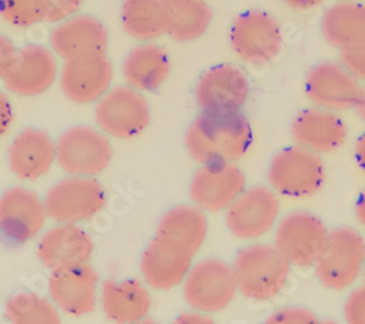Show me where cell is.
Masks as SVG:
<instances>
[{"instance_id": "cell-1", "label": "cell", "mask_w": 365, "mask_h": 324, "mask_svg": "<svg viewBox=\"0 0 365 324\" xmlns=\"http://www.w3.org/2000/svg\"><path fill=\"white\" fill-rule=\"evenodd\" d=\"M186 150L200 164L237 162L253 145V127L241 111L202 113L185 135Z\"/></svg>"}, {"instance_id": "cell-2", "label": "cell", "mask_w": 365, "mask_h": 324, "mask_svg": "<svg viewBox=\"0 0 365 324\" xmlns=\"http://www.w3.org/2000/svg\"><path fill=\"white\" fill-rule=\"evenodd\" d=\"M232 269L238 293L250 301L264 303L285 289L292 264L275 244L253 243L238 250Z\"/></svg>"}, {"instance_id": "cell-3", "label": "cell", "mask_w": 365, "mask_h": 324, "mask_svg": "<svg viewBox=\"0 0 365 324\" xmlns=\"http://www.w3.org/2000/svg\"><path fill=\"white\" fill-rule=\"evenodd\" d=\"M365 260V239L352 226L329 229L324 247L314 263L319 282L330 291H345L359 276Z\"/></svg>"}, {"instance_id": "cell-4", "label": "cell", "mask_w": 365, "mask_h": 324, "mask_svg": "<svg viewBox=\"0 0 365 324\" xmlns=\"http://www.w3.org/2000/svg\"><path fill=\"white\" fill-rule=\"evenodd\" d=\"M326 180L322 157L299 145L278 151L267 168L269 186L279 196L304 199L317 194Z\"/></svg>"}, {"instance_id": "cell-5", "label": "cell", "mask_w": 365, "mask_h": 324, "mask_svg": "<svg viewBox=\"0 0 365 324\" xmlns=\"http://www.w3.org/2000/svg\"><path fill=\"white\" fill-rule=\"evenodd\" d=\"M181 286L186 304L206 314L221 313L238 293L232 264L214 257L193 263Z\"/></svg>"}, {"instance_id": "cell-6", "label": "cell", "mask_w": 365, "mask_h": 324, "mask_svg": "<svg viewBox=\"0 0 365 324\" xmlns=\"http://www.w3.org/2000/svg\"><path fill=\"white\" fill-rule=\"evenodd\" d=\"M47 216L54 224H82L96 218L107 204L103 184L96 177L68 175L44 196Z\"/></svg>"}, {"instance_id": "cell-7", "label": "cell", "mask_w": 365, "mask_h": 324, "mask_svg": "<svg viewBox=\"0 0 365 324\" xmlns=\"http://www.w3.org/2000/svg\"><path fill=\"white\" fill-rule=\"evenodd\" d=\"M96 123L108 137L132 140L149 126L150 108L143 93L130 85H117L103 95L94 108Z\"/></svg>"}, {"instance_id": "cell-8", "label": "cell", "mask_w": 365, "mask_h": 324, "mask_svg": "<svg viewBox=\"0 0 365 324\" xmlns=\"http://www.w3.org/2000/svg\"><path fill=\"white\" fill-rule=\"evenodd\" d=\"M230 46L242 62L266 65L284 48V34L279 22L266 11L249 9L232 21Z\"/></svg>"}, {"instance_id": "cell-9", "label": "cell", "mask_w": 365, "mask_h": 324, "mask_svg": "<svg viewBox=\"0 0 365 324\" xmlns=\"http://www.w3.org/2000/svg\"><path fill=\"white\" fill-rule=\"evenodd\" d=\"M57 164L69 175L97 177L113 160L110 137L93 126H73L65 130L56 142Z\"/></svg>"}, {"instance_id": "cell-10", "label": "cell", "mask_w": 365, "mask_h": 324, "mask_svg": "<svg viewBox=\"0 0 365 324\" xmlns=\"http://www.w3.org/2000/svg\"><path fill=\"white\" fill-rule=\"evenodd\" d=\"M281 212L279 194L270 186L246 187L225 211V225L232 237L256 241L275 229Z\"/></svg>"}, {"instance_id": "cell-11", "label": "cell", "mask_w": 365, "mask_h": 324, "mask_svg": "<svg viewBox=\"0 0 365 324\" xmlns=\"http://www.w3.org/2000/svg\"><path fill=\"white\" fill-rule=\"evenodd\" d=\"M329 229L323 221L309 211H292L284 215L273 234V244L287 257L292 268H313Z\"/></svg>"}, {"instance_id": "cell-12", "label": "cell", "mask_w": 365, "mask_h": 324, "mask_svg": "<svg viewBox=\"0 0 365 324\" xmlns=\"http://www.w3.org/2000/svg\"><path fill=\"white\" fill-rule=\"evenodd\" d=\"M44 199L22 186L0 194V237L11 246H22L41 234L47 222Z\"/></svg>"}, {"instance_id": "cell-13", "label": "cell", "mask_w": 365, "mask_h": 324, "mask_svg": "<svg viewBox=\"0 0 365 324\" xmlns=\"http://www.w3.org/2000/svg\"><path fill=\"white\" fill-rule=\"evenodd\" d=\"M246 187V174L237 162L200 164L190 180L189 197L202 211L218 214L225 212Z\"/></svg>"}, {"instance_id": "cell-14", "label": "cell", "mask_w": 365, "mask_h": 324, "mask_svg": "<svg viewBox=\"0 0 365 324\" xmlns=\"http://www.w3.org/2000/svg\"><path fill=\"white\" fill-rule=\"evenodd\" d=\"M100 275L91 263L50 273L47 291L54 305L71 317L93 314L100 303Z\"/></svg>"}, {"instance_id": "cell-15", "label": "cell", "mask_w": 365, "mask_h": 324, "mask_svg": "<svg viewBox=\"0 0 365 324\" xmlns=\"http://www.w3.org/2000/svg\"><path fill=\"white\" fill-rule=\"evenodd\" d=\"M250 97V80L235 65H218L205 70L196 82L195 100L202 113L241 111Z\"/></svg>"}, {"instance_id": "cell-16", "label": "cell", "mask_w": 365, "mask_h": 324, "mask_svg": "<svg viewBox=\"0 0 365 324\" xmlns=\"http://www.w3.org/2000/svg\"><path fill=\"white\" fill-rule=\"evenodd\" d=\"M108 44L106 25L89 14H76L54 23L50 33V48L63 62L106 56Z\"/></svg>"}, {"instance_id": "cell-17", "label": "cell", "mask_w": 365, "mask_h": 324, "mask_svg": "<svg viewBox=\"0 0 365 324\" xmlns=\"http://www.w3.org/2000/svg\"><path fill=\"white\" fill-rule=\"evenodd\" d=\"M304 88L316 107L336 113L352 110L362 90L359 80L341 62L331 61L313 66L306 75Z\"/></svg>"}, {"instance_id": "cell-18", "label": "cell", "mask_w": 365, "mask_h": 324, "mask_svg": "<svg viewBox=\"0 0 365 324\" xmlns=\"http://www.w3.org/2000/svg\"><path fill=\"white\" fill-rule=\"evenodd\" d=\"M57 76L58 65L53 50L38 44H28L18 48L15 62L2 80L11 94L33 98L46 94Z\"/></svg>"}, {"instance_id": "cell-19", "label": "cell", "mask_w": 365, "mask_h": 324, "mask_svg": "<svg viewBox=\"0 0 365 324\" xmlns=\"http://www.w3.org/2000/svg\"><path fill=\"white\" fill-rule=\"evenodd\" d=\"M114 79V68L106 56L65 61L60 69V90L76 105L96 104L106 95Z\"/></svg>"}, {"instance_id": "cell-20", "label": "cell", "mask_w": 365, "mask_h": 324, "mask_svg": "<svg viewBox=\"0 0 365 324\" xmlns=\"http://www.w3.org/2000/svg\"><path fill=\"white\" fill-rule=\"evenodd\" d=\"M291 136L295 145L327 155L339 151L346 143L348 126L339 113L314 105L301 110L294 117Z\"/></svg>"}, {"instance_id": "cell-21", "label": "cell", "mask_w": 365, "mask_h": 324, "mask_svg": "<svg viewBox=\"0 0 365 324\" xmlns=\"http://www.w3.org/2000/svg\"><path fill=\"white\" fill-rule=\"evenodd\" d=\"M94 241L78 224H56L38 240L37 257L50 272L89 263L94 254Z\"/></svg>"}, {"instance_id": "cell-22", "label": "cell", "mask_w": 365, "mask_h": 324, "mask_svg": "<svg viewBox=\"0 0 365 324\" xmlns=\"http://www.w3.org/2000/svg\"><path fill=\"white\" fill-rule=\"evenodd\" d=\"M207 229L205 211L193 203L178 204L161 216L154 239L182 256L195 258L206 241Z\"/></svg>"}, {"instance_id": "cell-23", "label": "cell", "mask_w": 365, "mask_h": 324, "mask_svg": "<svg viewBox=\"0 0 365 324\" xmlns=\"http://www.w3.org/2000/svg\"><path fill=\"white\" fill-rule=\"evenodd\" d=\"M57 162L56 142L43 129L21 130L8 148V165L21 182H37L46 177Z\"/></svg>"}, {"instance_id": "cell-24", "label": "cell", "mask_w": 365, "mask_h": 324, "mask_svg": "<svg viewBox=\"0 0 365 324\" xmlns=\"http://www.w3.org/2000/svg\"><path fill=\"white\" fill-rule=\"evenodd\" d=\"M100 305L110 321L133 324L149 315L152 297L148 285L138 279H107L101 283Z\"/></svg>"}, {"instance_id": "cell-25", "label": "cell", "mask_w": 365, "mask_h": 324, "mask_svg": "<svg viewBox=\"0 0 365 324\" xmlns=\"http://www.w3.org/2000/svg\"><path fill=\"white\" fill-rule=\"evenodd\" d=\"M171 72V58L167 50L146 41L135 46L121 65L128 85L140 93H154L167 82Z\"/></svg>"}, {"instance_id": "cell-26", "label": "cell", "mask_w": 365, "mask_h": 324, "mask_svg": "<svg viewBox=\"0 0 365 324\" xmlns=\"http://www.w3.org/2000/svg\"><path fill=\"white\" fill-rule=\"evenodd\" d=\"M323 38L341 51L365 46V4L341 0L329 6L320 21Z\"/></svg>"}, {"instance_id": "cell-27", "label": "cell", "mask_w": 365, "mask_h": 324, "mask_svg": "<svg viewBox=\"0 0 365 324\" xmlns=\"http://www.w3.org/2000/svg\"><path fill=\"white\" fill-rule=\"evenodd\" d=\"M193 258L182 256L152 239L140 257L143 282L155 291H171L185 282Z\"/></svg>"}, {"instance_id": "cell-28", "label": "cell", "mask_w": 365, "mask_h": 324, "mask_svg": "<svg viewBox=\"0 0 365 324\" xmlns=\"http://www.w3.org/2000/svg\"><path fill=\"white\" fill-rule=\"evenodd\" d=\"M120 22L125 33L139 41H154L167 36V12L164 0H123Z\"/></svg>"}, {"instance_id": "cell-29", "label": "cell", "mask_w": 365, "mask_h": 324, "mask_svg": "<svg viewBox=\"0 0 365 324\" xmlns=\"http://www.w3.org/2000/svg\"><path fill=\"white\" fill-rule=\"evenodd\" d=\"M167 36L178 43L200 38L214 21V11L205 0H164Z\"/></svg>"}, {"instance_id": "cell-30", "label": "cell", "mask_w": 365, "mask_h": 324, "mask_svg": "<svg viewBox=\"0 0 365 324\" xmlns=\"http://www.w3.org/2000/svg\"><path fill=\"white\" fill-rule=\"evenodd\" d=\"M6 320L12 324H58L62 313L54 303L36 292L19 291L12 293L4 307Z\"/></svg>"}, {"instance_id": "cell-31", "label": "cell", "mask_w": 365, "mask_h": 324, "mask_svg": "<svg viewBox=\"0 0 365 324\" xmlns=\"http://www.w3.org/2000/svg\"><path fill=\"white\" fill-rule=\"evenodd\" d=\"M0 18L15 29L33 28L44 22L43 0H0Z\"/></svg>"}, {"instance_id": "cell-32", "label": "cell", "mask_w": 365, "mask_h": 324, "mask_svg": "<svg viewBox=\"0 0 365 324\" xmlns=\"http://www.w3.org/2000/svg\"><path fill=\"white\" fill-rule=\"evenodd\" d=\"M83 0H43L44 22L58 23L79 14Z\"/></svg>"}, {"instance_id": "cell-33", "label": "cell", "mask_w": 365, "mask_h": 324, "mask_svg": "<svg viewBox=\"0 0 365 324\" xmlns=\"http://www.w3.org/2000/svg\"><path fill=\"white\" fill-rule=\"evenodd\" d=\"M266 323L269 324H314L319 317L306 307H285L272 313Z\"/></svg>"}, {"instance_id": "cell-34", "label": "cell", "mask_w": 365, "mask_h": 324, "mask_svg": "<svg viewBox=\"0 0 365 324\" xmlns=\"http://www.w3.org/2000/svg\"><path fill=\"white\" fill-rule=\"evenodd\" d=\"M344 318L349 324H365V283L348 293L344 304Z\"/></svg>"}, {"instance_id": "cell-35", "label": "cell", "mask_w": 365, "mask_h": 324, "mask_svg": "<svg viewBox=\"0 0 365 324\" xmlns=\"http://www.w3.org/2000/svg\"><path fill=\"white\" fill-rule=\"evenodd\" d=\"M341 63L359 80L365 82V46L341 51Z\"/></svg>"}, {"instance_id": "cell-36", "label": "cell", "mask_w": 365, "mask_h": 324, "mask_svg": "<svg viewBox=\"0 0 365 324\" xmlns=\"http://www.w3.org/2000/svg\"><path fill=\"white\" fill-rule=\"evenodd\" d=\"M18 54V48L15 43L0 33V79H4L9 69L12 68Z\"/></svg>"}, {"instance_id": "cell-37", "label": "cell", "mask_w": 365, "mask_h": 324, "mask_svg": "<svg viewBox=\"0 0 365 324\" xmlns=\"http://www.w3.org/2000/svg\"><path fill=\"white\" fill-rule=\"evenodd\" d=\"M15 120V113L9 97L0 91V139L6 136L12 129Z\"/></svg>"}, {"instance_id": "cell-38", "label": "cell", "mask_w": 365, "mask_h": 324, "mask_svg": "<svg viewBox=\"0 0 365 324\" xmlns=\"http://www.w3.org/2000/svg\"><path fill=\"white\" fill-rule=\"evenodd\" d=\"M210 315L212 314H206V313L190 308V311L181 313L175 318V323H180V324H209V323H214V318H212Z\"/></svg>"}, {"instance_id": "cell-39", "label": "cell", "mask_w": 365, "mask_h": 324, "mask_svg": "<svg viewBox=\"0 0 365 324\" xmlns=\"http://www.w3.org/2000/svg\"><path fill=\"white\" fill-rule=\"evenodd\" d=\"M326 0H282L288 8L297 12H309L322 6Z\"/></svg>"}, {"instance_id": "cell-40", "label": "cell", "mask_w": 365, "mask_h": 324, "mask_svg": "<svg viewBox=\"0 0 365 324\" xmlns=\"http://www.w3.org/2000/svg\"><path fill=\"white\" fill-rule=\"evenodd\" d=\"M354 157H355L356 165L365 172V132L355 142Z\"/></svg>"}, {"instance_id": "cell-41", "label": "cell", "mask_w": 365, "mask_h": 324, "mask_svg": "<svg viewBox=\"0 0 365 324\" xmlns=\"http://www.w3.org/2000/svg\"><path fill=\"white\" fill-rule=\"evenodd\" d=\"M355 218L361 226L365 228V190L359 194L356 203H355Z\"/></svg>"}, {"instance_id": "cell-42", "label": "cell", "mask_w": 365, "mask_h": 324, "mask_svg": "<svg viewBox=\"0 0 365 324\" xmlns=\"http://www.w3.org/2000/svg\"><path fill=\"white\" fill-rule=\"evenodd\" d=\"M356 115L359 117V119L365 123V86H362L361 90V94H359V98L356 101V105L354 107Z\"/></svg>"}, {"instance_id": "cell-43", "label": "cell", "mask_w": 365, "mask_h": 324, "mask_svg": "<svg viewBox=\"0 0 365 324\" xmlns=\"http://www.w3.org/2000/svg\"><path fill=\"white\" fill-rule=\"evenodd\" d=\"M362 279L365 282V260H364V268H362Z\"/></svg>"}]
</instances>
